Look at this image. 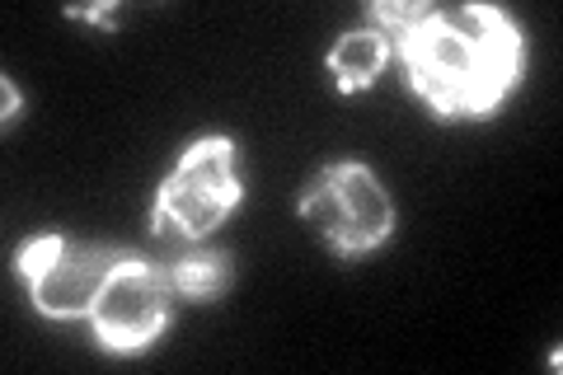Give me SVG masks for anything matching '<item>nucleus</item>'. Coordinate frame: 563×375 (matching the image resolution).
Returning a JSON list of instances; mask_svg holds the SVG:
<instances>
[{
	"instance_id": "obj_2",
	"label": "nucleus",
	"mask_w": 563,
	"mask_h": 375,
	"mask_svg": "<svg viewBox=\"0 0 563 375\" xmlns=\"http://www.w3.org/2000/svg\"><path fill=\"white\" fill-rule=\"evenodd\" d=\"M235 174V141L231 136H198L165 174L151 207V225L165 240H207L240 202Z\"/></svg>"
},
{
	"instance_id": "obj_7",
	"label": "nucleus",
	"mask_w": 563,
	"mask_h": 375,
	"mask_svg": "<svg viewBox=\"0 0 563 375\" xmlns=\"http://www.w3.org/2000/svg\"><path fill=\"white\" fill-rule=\"evenodd\" d=\"M165 277H169V287L188 300H217L225 291V282H231V258L207 254V249H184V254L169 258Z\"/></svg>"
},
{
	"instance_id": "obj_1",
	"label": "nucleus",
	"mask_w": 563,
	"mask_h": 375,
	"mask_svg": "<svg viewBox=\"0 0 563 375\" xmlns=\"http://www.w3.org/2000/svg\"><path fill=\"white\" fill-rule=\"evenodd\" d=\"M409 89L437 118H488L521 70V33L493 5H372Z\"/></svg>"
},
{
	"instance_id": "obj_4",
	"label": "nucleus",
	"mask_w": 563,
	"mask_h": 375,
	"mask_svg": "<svg viewBox=\"0 0 563 375\" xmlns=\"http://www.w3.org/2000/svg\"><path fill=\"white\" fill-rule=\"evenodd\" d=\"M122 263L118 249L109 244H85L70 235H38L20 249L14 273L24 277V287L47 319H90L103 282L113 277Z\"/></svg>"
},
{
	"instance_id": "obj_6",
	"label": "nucleus",
	"mask_w": 563,
	"mask_h": 375,
	"mask_svg": "<svg viewBox=\"0 0 563 375\" xmlns=\"http://www.w3.org/2000/svg\"><path fill=\"white\" fill-rule=\"evenodd\" d=\"M395 47L385 29H347L329 52V76L339 80L343 95H357V89L376 85V76L390 66Z\"/></svg>"
},
{
	"instance_id": "obj_5",
	"label": "nucleus",
	"mask_w": 563,
	"mask_h": 375,
	"mask_svg": "<svg viewBox=\"0 0 563 375\" xmlns=\"http://www.w3.org/2000/svg\"><path fill=\"white\" fill-rule=\"evenodd\" d=\"M169 291L165 267L122 254L90 310L95 343L109 352H146L169 324Z\"/></svg>"
},
{
	"instance_id": "obj_8",
	"label": "nucleus",
	"mask_w": 563,
	"mask_h": 375,
	"mask_svg": "<svg viewBox=\"0 0 563 375\" xmlns=\"http://www.w3.org/2000/svg\"><path fill=\"white\" fill-rule=\"evenodd\" d=\"M14 109H24V103H14V85L5 80V118H20V113H14Z\"/></svg>"
},
{
	"instance_id": "obj_3",
	"label": "nucleus",
	"mask_w": 563,
	"mask_h": 375,
	"mask_svg": "<svg viewBox=\"0 0 563 375\" xmlns=\"http://www.w3.org/2000/svg\"><path fill=\"white\" fill-rule=\"evenodd\" d=\"M301 221L320 235L329 249L357 258V254H372L376 244L390 240L395 230V202L390 192L380 188V178L357 165V159H339L310 178V188L301 192Z\"/></svg>"
}]
</instances>
